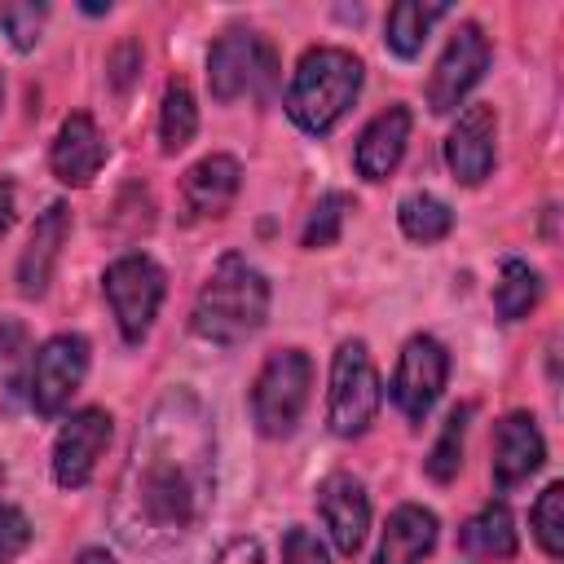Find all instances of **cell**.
<instances>
[{
	"instance_id": "cell-1",
	"label": "cell",
	"mask_w": 564,
	"mask_h": 564,
	"mask_svg": "<svg viewBox=\"0 0 564 564\" xmlns=\"http://www.w3.org/2000/svg\"><path fill=\"white\" fill-rule=\"evenodd\" d=\"M216 494V427L194 388H167L137 423L115 480L110 529L132 551H167L198 529Z\"/></svg>"
},
{
	"instance_id": "cell-2",
	"label": "cell",
	"mask_w": 564,
	"mask_h": 564,
	"mask_svg": "<svg viewBox=\"0 0 564 564\" xmlns=\"http://www.w3.org/2000/svg\"><path fill=\"white\" fill-rule=\"evenodd\" d=\"M269 300H273L269 278L247 256L229 251L212 264L207 282L198 286L189 326L203 344L234 348V344H247L269 322Z\"/></svg>"
},
{
	"instance_id": "cell-3",
	"label": "cell",
	"mask_w": 564,
	"mask_h": 564,
	"mask_svg": "<svg viewBox=\"0 0 564 564\" xmlns=\"http://www.w3.org/2000/svg\"><path fill=\"white\" fill-rule=\"evenodd\" d=\"M366 79V66L357 53L339 48V44H313L300 53L291 84H286V115L300 132L308 137H326L357 101Z\"/></svg>"
},
{
	"instance_id": "cell-4",
	"label": "cell",
	"mask_w": 564,
	"mask_h": 564,
	"mask_svg": "<svg viewBox=\"0 0 564 564\" xmlns=\"http://www.w3.org/2000/svg\"><path fill=\"white\" fill-rule=\"evenodd\" d=\"M313 388V361L300 348H278L264 357L256 383H251V423L260 436L282 441L300 427L304 405Z\"/></svg>"
},
{
	"instance_id": "cell-5",
	"label": "cell",
	"mask_w": 564,
	"mask_h": 564,
	"mask_svg": "<svg viewBox=\"0 0 564 564\" xmlns=\"http://www.w3.org/2000/svg\"><path fill=\"white\" fill-rule=\"evenodd\" d=\"M379 401H383V383H379V370H375L366 339H344L335 348V361H330V392H326L330 432L344 441L361 436L375 423Z\"/></svg>"
},
{
	"instance_id": "cell-6",
	"label": "cell",
	"mask_w": 564,
	"mask_h": 564,
	"mask_svg": "<svg viewBox=\"0 0 564 564\" xmlns=\"http://www.w3.org/2000/svg\"><path fill=\"white\" fill-rule=\"evenodd\" d=\"M101 291H106V304H110V313L119 322V335L128 344H141L150 335L159 308H163L167 278H163V269L145 251H128V256L106 264Z\"/></svg>"
},
{
	"instance_id": "cell-7",
	"label": "cell",
	"mask_w": 564,
	"mask_h": 564,
	"mask_svg": "<svg viewBox=\"0 0 564 564\" xmlns=\"http://www.w3.org/2000/svg\"><path fill=\"white\" fill-rule=\"evenodd\" d=\"M273 79H278V57L256 31H225L207 48V88L225 106L247 93H264Z\"/></svg>"
},
{
	"instance_id": "cell-8",
	"label": "cell",
	"mask_w": 564,
	"mask_h": 564,
	"mask_svg": "<svg viewBox=\"0 0 564 564\" xmlns=\"http://www.w3.org/2000/svg\"><path fill=\"white\" fill-rule=\"evenodd\" d=\"M88 375V339L75 330H62L53 339H44L31 352V375H26V401L40 419H53L70 405V397L79 392Z\"/></svg>"
},
{
	"instance_id": "cell-9",
	"label": "cell",
	"mask_w": 564,
	"mask_h": 564,
	"mask_svg": "<svg viewBox=\"0 0 564 564\" xmlns=\"http://www.w3.org/2000/svg\"><path fill=\"white\" fill-rule=\"evenodd\" d=\"M445 379H449V348L436 339V335H410L401 357H397V370H392V405L419 427L432 405L441 401L445 392Z\"/></svg>"
},
{
	"instance_id": "cell-10",
	"label": "cell",
	"mask_w": 564,
	"mask_h": 564,
	"mask_svg": "<svg viewBox=\"0 0 564 564\" xmlns=\"http://www.w3.org/2000/svg\"><path fill=\"white\" fill-rule=\"evenodd\" d=\"M489 70V40L476 22H458V31L449 35V44L436 57V70L427 79V110L432 115H449L463 106V97L480 84V75Z\"/></svg>"
},
{
	"instance_id": "cell-11",
	"label": "cell",
	"mask_w": 564,
	"mask_h": 564,
	"mask_svg": "<svg viewBox=\"0 0 564 564\" xmlns=\"http://www.w3.org/2000/svg\"><path fill=\"white\" fill-rule=\"evenodd\" d=\"M106 445H110V414L101 405L75 410L53 441V480L62 489H84L93 480Z\"/></svg>"
},
{
	"instance_id": "cell-12",
	"label": "cell",
	"mask_w": 564,
	"mask_h": 564,
	"mask_svg": "<svg viewBox=\"0 0 564 564\" xmlns=\"http://www.w3.org/2000/svg\"><path fill=\"white\" fill-rule=\"evenodd\" d=\"M242 189V163L234 154H207L181 176V220H220Z\"/></svg>"
},
{
	"instance_id": "cell-13",
	"label": "cell",
	"mask_w": 564,
	"mask_h": 564,
	"mask_svg": "<svg viewBox=\"0 0 564 564\" xmlns=\"http://www.w3.org/2000/svg\"><path fill=\"white\" fill-rule=\"evenodd\" d=\"M317 516L335 542L339 555H357L361 542H366V529H370V498H366V485L348 471H330L322 485H317Z\"/></svg>"
},
{
	"instance_id": "cell-14",
	"label": "cell",
	"mask_w": 564,
	"mask_h": 564,
	"mask_svg": "<svg viewBox=\"0 0 564 564\" xmlns=\"http://www.w3.org/2000/svg\"><path fill=\"white\" fill-rule=\"evenodd\" d=\"M494 137H498V119L494 106L476 101L458 115V123L445 137V167L454 172V181L463 185H480L494 167Z\"/></svg>"
},
{
	"instance_id": "cell-15",
	"label": "cell",
	"mask_w": 564,
	"mask_h": 564,
	"mask_svg": "<svg viewBox=\"0 0 564 564\" xmlns=\"http://www.w3.org/2000/svg\"><path fill=\"white\" fill-rule=\"evenodd\" d=\"M546 458V441L538 432V419L516 410L507 414L498 427H494V458H489V471H494V485L498 489H516L524 485Z\"/></svg>"
},
{
	"instance_id": "cell-16",
	"label": "cell",
	"mask_w": 564,
	"mask_h": 564,
	"mask_svg": "<svg viewBox=\"0 0 564 564\" xmlns=\"http://www.w3.org/2000/svg\"><path fill=\"white\" fill-rule=\"evenodd\" d=\"M66 234H70V207L66 203H48L35 216V229H31V238L22 247V260H18V291L26 300H40L48 291Z\"/></svg>"
},
{
	"instance_id": "cell-17",
	"label": "cell",
	"mask_w": 564,
	"mask_h": 564,
	"mask_svg": "<svg viewBox=\"0 0 564 564\" xmlns=\"http://www.w3.org/2000/svg\"><path fill=\"white\" fill-rule=\"evenodd\" d=\"M48 163H53V176H57L62 185H75V189L88 185V181L101 172V163H106V141H101L93 115L75 110V115L62 119V128H57V137H53V150H48Z\"/></svg>"
},
{
	"instance_id": "cell-18",
	"label": "cell",
	"mask_w": 564,
	"mask_h": 564,
	"mask_svg": "<svg viewBox=\"0 0 564 564\" xmlns=\"http://www.w3.org/2000/svg\"><path fill=\"white\" fill-rule=\"evenodd\" d=\"M410 110L405 106H388L379 110L361 137H357V150H352V163H357V176L366 181H388L405 154V141H410Z\"/></svg>"
},
{
	"instance_id": "cell-19",
	"label": "cell",
	"mask_w": 564,
	"mask_h": 564,
	"mask_svg": "<svg viewBox=\"0 0 564 564\" xmlns=\"http://www.w3.org/2000/svg\"><path fill=\"white\" fill-rule=\"evenodd\" d=\"M436 516L419 502H401L388 524H383V538H379V551H375V564H423L436 546Z\"/></svg>"
},
{
	"instance_id": "cell-20",
	"label": "cell",
	"mask_w": 564,
	"mask_h": 564,
	"mask_svg": "<svg viewBox=\"0 0 564 564\" xmlns=\"http://www.w3.org/2000/svg\"><path fill=\"white\" fill-rule=\"evenodd\" d=\"M458 546H463V555H471V560H516V520H511V511H507V502H485L471 520H463V529H458Z\"/></svg>"
},
{
	"instance_id": "cell-21",
	"label": "cell",
	"mask_w": 564,
	"mask_h": 564,
	"mask_svg": "<svg viewBox=\"0 0 564 564\" xmlns=\"http://www.w3.org/2000/svg\"><path fill=\"white\" fill-rule=\"evenodd\" d=\"M449 9L445 4H423V0H397L388 9V22H383V44L397 53V57H419L423 44H427V31L436 18H445Z\"/></svg>"
},
{
	"instance_id": "cell-22",
	"label": "cell",
	"mask_w": 564,
	"mask_h": 564,
	"mask_svg": "<svg viewBox=\"0 0 564 564\" xmlns=\"http://www.w3.org/2000/svg\"><path fill=\"white\" fill-rule=\"evenodd\" d=\"M397 225L410 242H441L449 229H454V212L445 198H436L432 189H414L397 203Z\"/></svg>"
},
{
	"instance_id": "cell-23",
	"label": "cell",
	"mask_w": 564,
	"mask_h": 564,
	"mask_svg": "<svg viewBox=\"0 0 564 564\" xmlns=\"http://www.w3.org/2000/svg\"><path fill=\"white\" fill-rule=\"evenodd\" d=\"M198 132V106H194V93L185 79H172L163 88V106H159V145L163 154H176L194 141Z\"/></svg>"
},
{
	"instance_id": "cell-24",
	"label": "cell",
	"mask_w": 564,
	"mask_h": 564,
	"mask_svg": "<svg viewBox=\"0 0 564 564\" xmlns=\"http://www.w3.org/2000/svg\"><path fill=\"white\" fill-rule=\"evenodd\" d=\"M538 295H542V278H538V269L529 264V260H502V273H498V282H494V308H498V317L502 322H520L533 304H538Z\"/></svg>"
},
{
	"instance_id": "cell-25",
	"label": "cell",
	"mask_w": 564,
	"mask_h": 564,
	"mask_svg": "<svg viewBox=\"0 0 564 564\" xmlns=\"http://www.w3.org/2000/svg\"><path fill=\"white\" fill-rule=\"evenodd\" d=\"M467 419H471V405H454V410L445 414V423H441V436H436V445H432V454H427V463H423L436 485H449V480L458 476V467H463Z\"/></svg>"
},
{
	"instance_id": "cell-26",
	"label": "cell",
	"mask_w": 564,
	"mask_h": 564,
	"mask_svg": "<svg viewBox=\"0 0 564 564\" xmlns=\"http://www.w3.org/2000/svg\"><path fill=\"white\" fill-rule=\"evenodd\" d=\"M348 212H352V198H348L344 189H330V194H322V198L313 203V212H308L304 229H300V247H308V251L335 247V242H339V234H344V220H348Z\"/></svg>"
},
{
	"instance_id": "cell-27",
	"label": "cell",
	"mask_w": 564,
	"mask_h": 564,
	"mask_svg": "<svg viewBox=\"0 0 564 564\" xmlns=\"http://www.w3.org/2000/svg\"><path fill=\"white\" fill-rule=\"evenodd\" d=\"M31 375V330L18 317H0V388L18 392Z\"/></svg>"
},
{
	"instance_id": "cell-28",
	"label": "cell",
	"mask_w": 564,
	"mask_h": 564,
	"mask_svg": "<svg viewBox=\"0 0 564 564\" xmlns=\"http://www.w3.org/2000/svg\"><path fill=\"white\" fill-rule=\"evenodd\" d=\"M529 524H533L538 546H542L551 560H560V555H564V485H560V480H551V485L538 494V502H533V511H529Z\"/></svg>"
},
{
	"instance_id": "cell-29",
	"label": "cell",
	"mask_w": 564,
	"mask_h": 564,
	"mask_svg": "<svg viewBox=\"0 0 564 564\" xmlns=\"http://www.w3.org/2000/svg\"><path fill=\"white\" fill-rule=\"evenodd\" d=\"M48 18V4H31V0H13V4H0V31L9 35V44L18 53H31L40 44V26Z\"/></svg>"
},
{
	"instance_id": "cell-30",
	"label": "cell",
	"mask_w": 564,
	"mask_h": 564,
	"mask_svg": "<svg viewBox=\"0 0 564 564\" xmlns=\"http://www.w3.org/2000/svg\"><path fill=\"white\" fill-rule=\"evenodd\" d=\"M26 546H31V520L18 507L0 502V564L18 560Z\"/></svg>"
},
{
	"instance_id": "cell-31",
	"label": "cell",
	"mask_w": 564,
	"mask_h": 564,
	"mask_svg": "<svg viewBox=\"0 0 564 564\" xmlns=\"http://www.w3.org/2000/svg\"><path fill=\"white\" fill-rule=\"evenodd\" d=\"M282 564H330L322 538L304 524H291L286 538H282Z\"/></svg>"
},
{
	"instance_id": "cell-32",
	"label": "cell",
	"mask_w": 564,
	"mask_h": 564,
	"mask_svg": "<svg viewBox=\"0 0 564 564\" xmlns=\"http://www.w3.org/2000/svg\"><path fill=\"white\" fill-rule=\"evenodd\" d=\"M106 66H110V84L123 93V88L137 79V70H141V44H137V40H123V44L110 53Z\"/></svg>"
},
{
	"instance_id": "cell-33",
	"label": "cell",
	"mask_w": 564,
	"mask_h": 564,
	"mask_svg": "<svg viewBox=\"0 0 564 564\" xmlns=\"http://www.w3.org/2000/svg\"><path fill=\"white\" fill-rule=\"evenodd\" d=\"M212 564H264V546L256 538H234L220 546V555Z\"/></svg>"
},
{
	"instance_id": "cell-34",
	"label": "cell",
	"mask_w": 564,
	"mask_h": 564,
	"mask_svg": "<svg viewBox=\"0 0 564 564\" xmlns=\"http://www.w3.org/2000/svg\"><path fill=\"white\" fill-rule=\"evenodd\" d=\"M13 212H18V194H13L9 181H0V234L13 225Z\"/></svg>"
},
{
	"instance_id": "cell-35",
	"label": "cell",
	"mask_w": 564,
	"mask_h": 564,
	"mask_svg": "<svg viewBox=\"0 0 564 564\" xmlns=\"http://www.w3.org/2000/svg\"><path fill=\"white\" fill-rule=\"evenodd\" d=\"M75 564H115V555H110L106 546H84V551L75 555Z\"/></svg>"
},
{
	"instance_id": "cell-36",
	"label": "cell",
	"mask_w": 564,
	"mask_h": 564,
	"mask_svg": "<svg viewBox=\"0 0 564 564\" xmlns=\"http://www.w3.org/2000/svg\"><path fill=\"white\" fill-rule=\"evenodd\" d=\"M0 480H4V467H0Z\"/></svg>"
},
{
	"instance_id": "cell-37",
	"label": "cell",
	"mask_w": 564,
	"mask_h": 564,
	"mask_svg": "<svg viewBox=\"0 0 564 564\" xmlns=\"http://www.w3.org/2000/svg\"><path fill=\"white\" fill-rule=\"evenodd\" d=\"M0 97H4V84H0Z\"/></svg>"
}]
</instances>
